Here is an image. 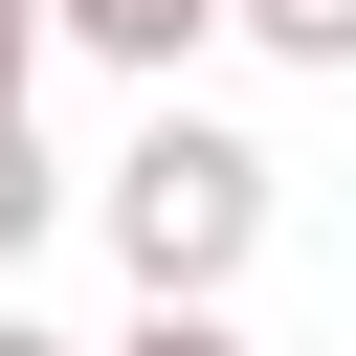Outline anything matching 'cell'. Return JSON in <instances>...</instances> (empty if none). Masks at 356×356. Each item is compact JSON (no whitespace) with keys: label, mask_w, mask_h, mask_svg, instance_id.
Wrapping results in <instances>:
<instances>
[{"label":"cell","mask_w":356,"mask_h":356,"mask_svg":"<svg viewBox=\"0 0 356 356\" xmlns=\"http://www.w3.org/2000/svg\"><path fill=\"white\" fill-rule=\"evenodd\" d=\"M44 44H67V0H0V134L44 111Z\"/></svg>","instance_id":"obj_6"},{"label":"cell","mask_w":356,"mask_h":356,"mask_svg":"<svg viewBox=\"0 0 356 356\" xmlns=\"http://www.w3.org/2000/svg\"><path fill=\"white\" fill-rule=\"evenodd\" d=\"M89 200H111V267H134V289H245V267H267V134H222V111H178V89H156V134H134Z\"/></svg>","instance_id":"obj_1"},{"label":"cell","mask_w":356,"mask_h":356,"mask_svg":"<svg viewBox=\"0 0 356 356\" xmlns=\"http://www.w3.org/2000/svg\"><path fill=\"white\" fill-rule=\"evenodd\" d=\"M67 222V178H44V134H0V289H22V245Z\"/></svg>","instance_id":"obj_4"},{"label":"cell","mask_w":356,"mask_h":356,"mask_svg":"<svg viewBox=\"0 0 356 356\" xmlns=\"http://www.w3.org/2000/svg\"><path fill=\"white\" fill-rule=\"evenodd\" d=\"M67 44H89V67H134V89H178L200 44H245V0H67Z\"/></svg>","instance_id":"obj_2"},{"label":"cell","mask_w":356,"mask_h":356,"mask_svg":"<svg viewBox=\"0 0 356 356\" xmlns=\"http://www.w3.org/2000/svg\"><path fill=\"white\" fill-rule=\"evenodd\" d=\"M245 44H267V67H334V89H356V0H245Z\"/></svg>","instance_id":"obj_3"},{"label":"cell","mask_w":356,"mask_h":356,"mask_svg":"<svg viewBox=\"0 0 356 356\" xmlns=\"http://www.w3.org/2000/svg\"><path fill=\"white\" fill-rule=\"evenodd\" d=\"M111 356H245V334H222V289H134V334H111Z\"/></svg>","instance_id":"obj_5"},{"label":"cell","mask_w":356,"mask_h":356,"mask_svg":"<svg viewBox=\"0 0 356 356\" xmlns=\"http://www.w3.org/2000/svg\"><path fill=\"white\" fill-rule=\"evenodd\" d=\"M0 356H67V334H44V312H22V289H0Z\"/></svg>","instance_id":"obj_7"}]
</instances>
